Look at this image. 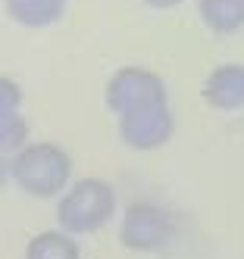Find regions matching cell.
I'll return each mask as SVG.
<instances>
[{"mask_svg": "<svg viewBox=\"0 0 244 259\" xmlns=\"http://www.w3.org/2000/svg\"><path fill=\"white\" fill-rule=\"evenodd\" d=\"M206 100L222 109H235L244 103V69L241 66H225L213 72L206 81Z\"/></svg>", "mask_w": 244, "mask_h": 259, "instance_id": "5b68a950", "label": "cell"}, {"mask_svg": "<svg viewBox=\"0 0 244 259\" xmlns=\"http://www.w3.org/2000/svg\"><path fill=\"white\" fill-rule=\"evenodd\" d=\"M203 16L216 31H235L244 19V0H203Z\"/></svg>", "mask_w": 244, "mask_h": 259, "instance_id": "52a82bcc", "label": "cell"}, {"mask_svg": "<svg viewBox=\"0 0 244 259\" xmlns=\"http://www.w3.org/2000/svg\"><path fill=\"white\" fill-rule=\"evenodd\" d=\"M172 132V119L166 113L163 97H150L122 109V135L135 147H157Z\"/></svg>", "mask_w": 244, "mask_h": 259, "instance_id": "3957f363", "label": "cell"}, {"mask_svg": "<svg viewBox=\"0 0 244 259\" xmlns=\"http://www.w3.org/2000/svg\"><path fill=\"white\" fill-rule=\"evenodd\" d=\"M172 237V222L169 215L150 203H135L125 212L122 225V240L131 250H160L166 240Z\"/></svg>", "mask_w": 244, "mask_h": 259, "instance_id": "277c9868", "label": "cell"}, {"mask_svg": "<svg viewBox=\"0 0 244 259\" xmlns=\"http://www.w3.org/2000/svg\"><path fill=\"white\" fill-rule=\"evenodd\" d=\"M113 215V191L103 181H82L60 203V225L66 231H94Z\"/></svg>", "mask_w": 244, "mask_h": 259, "instance_id": "7a4b0ae2", "label": "cell"}, {"mask_svg": "<svg viewBox=\"0 0 244 259\" xmlns=\"http://www.w3.org/2000/svg\"><path fill=\"white\" fill-rule=\"evenodd\" d=\"M13 175L25 191L38 194V197H47V194H56L66 184L69 159H66L63 150H56V147L38 144V147H28V150H22L16 156Z\"/></svg>", "mask_w": 244, "mask_h": 259, "instance_id": "6da1fadb", "label": "cell"}, {"mask_svg": "<svg viewBox=\"0 0 244 259\" xmlns=\"http://www.w3.org/2000/svg\"><path fill=\"white\" fill-rule=\"evenodd\" d=\"M28 259H79V247L60 231H44L28 244Z\"/></svg>", "mask_w": 244, "mask_h": 259, "instance_id": "8992f818", "label": "cell"}]
</instances>
